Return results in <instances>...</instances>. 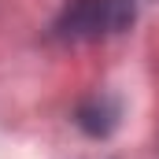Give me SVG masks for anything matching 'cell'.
Returning a JSON list of instances; mask_svg holds the SVG:
<instances>
[{
	"label": "cell",
	"instance_id": "cell-1",
	"mask_svg": "<svg viewBox=\"0 0 159 159\" xmlns=\"http://www.w3.org/2000/svg\"><path fill=\"white\" fill-rule=\"evenodd\" d=\"M133 19H137L133 0H70L52 22V37L59 44H93L126 34Z\"/></svg>",
	"mask_w": 159,
	"mask_h": 159
},
{
	"label": "cell",
	"instance_id": "cell-2",
	"mask_svg": "<svg viewBox=\"0 0 159 159\" xmlns=\"http://www.w3.org/2000/svg\"><path fill=\"white\" fill-rule=\"evenodd\" d=\"M74 122L89 137H107L119 126V100H111V96H89L85 104H78Z\"/></svg>",
	"mask_w": 159,
	"mask_h": 159
}]
</instances>
